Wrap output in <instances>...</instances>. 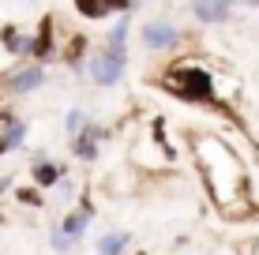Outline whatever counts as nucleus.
Here are the masks:
<instances>
[{
	"label": "nucleus",
	"instance_id": "obj_14",
	"mask_svg": "<svg viewBox=\"0 0 259 255\" xmlns=\"http://www.w3.org/2000/svg\"><path fill=\"white\" fill-rule=\"evenodd\" d=\"M128 34H132V23H128V19L113 23L109 34H105V45H102V49H109V53H128Z\"/></svg>",
	"mask_w": 259,
	"mask_h": 255
},
{
	"label": "nucleus",
	"instance_id": "obj_15",
	"mask_svg": "<svg viewBox=\"0 0 259 255\" xmlns=\"http://www.w3.org/2000/svg\"><path fill=\"white\" fill-rule=\"evenodd\" d=\"M91 124H94V120L87 117L83 109H68V117H64V131H68V143H71V139H79V135H83V131L91 128Z\"/></svg>",
	"mask_w": 259,
	"mask_h": 255
},
{
	"label": "nucleus",
	"instance_id": "obj_5",
	"mask_svg": "<svg viewBox=\"0 0 259 255\" xmlns=\"http://www.w3.org/2000/svg\"><path fill=\"white\" fill-rule=\"evenodd\" d=\"M49 60H57V19H53V15H41L38 30H34V45H30V64L46 68Z\"/></svg>",
	"mask_w": 259,
	"mask_h": 255
},
{
	"label": "nucleus",
	"instance_id": "obj_6",
	"mask_svg": "<svg viewBox=\"0 0 259 255\" xmlns=\"http://www.w3.org/2000/svg\"><path fill=\"white\" fill-rule=\"evenodd\" d=\"M105 139H109V128H102V124H91L83 131V135L79 139H71V158H75V162H83V165H94L98 158H102V143Z\"/></svg>",
	"mask_w": 259,
	"mask_h": 255
},
{
	"label": "nucleus",
	"instance_id": "obj_24",
	"mask_svg": "<svg viewBox=\"0 0 259 255\" xmlns=\"http://www.w3.org/2000/svg\"><path fill=\"white\" fill-rule=\"evenodd\" d=\"M136 255H147V251H136Z\"/></svg>",
	"mask_w": 259,
	"mask_h": 255
},
{
	"label": "nucleus",
	"instance_id": "obj_4",
	"mask_svg": "<svg viewBox=\"0 0 259 255\" xmlns=\"http://www.w3.org/2000/svg\"><path fill=\"white\" fill-rule=\"evenodd\" d=\"M38 86H46V68L41 64H19L12 68L4 79V94L8 98H30Z\"/></svg>",
	"mask_w": 259,
	"mask_h": 255
},
{
	"label": "nucleus",
	"instance_id": "obj_20",
	"mask_svg": "<svg viewBox=\"0 0 259 255\" xmlns=\"http://www.w3.org/2000/svg\"><path fill=\"white\" fill-rule=\"evenodd\" d=\"M240 255H259V240H252V244H240Z\"/></svg>",
	"mask_w": 259,
	"mask_h": 255
},
{
	"label": "nucleus",
	"instance_id": "obj_1",
	"mask_svg": "<svg viewBox=\"0 0 259 255\" xmlns=\"http://www.w3.org/2000/svg\"><path fill=\"white\" fill-rule=\"evenodd\" d=\"M162 90H169L173 98L188 101V105H207V109L229 113L226 101H218V86H214V75L195 60H173L162 72Z\"/></svg>",
	"mask_w": 259,
	"mask_h": 255
},
{
	"label": "nucleus",
	"instance_id": "obj_11",
	"mask_svg": "<svg viewBox=\"0 0 259 255\" xmlns=\"http://www.w3.org/2000/svg\"><path fill=\"white\" fill-rule=\"evenodd\" d=\"M91 222H94V218H87L83 210H68V214L60 218V229H64V236H71V240L79 244L87 236V229H91Z\"/></svg>",
	"mask_w": 259,
	"mask_h": 255
},
{
	"label": "nucleus",
	"instance_id": "obj_12",
	"mask_svg": "<svg viewBox=\"0 0 259 255\" xmlns=\"http://www.w3.org/2000/svg\"><path fill=\"white\" fill-rule=\"evenodd\" d=\"M132 248V233H105V236H98V255H124Z\"/></svg>",
	"mask_w": 259,
	"mask_h": 255
},
{
	"label": "nucleus",
	"instance_id": "obj_8",
	"mask_svg": "<svg viewBox=\"0 0 259 255\" xmlns=\"http://www.w3.org/2000/svg\"><path fill=\"white\" fill-rule=\"evenodd\" d=\"M87 45H91V38H87V34L83 30H75V34H71V38H68V45H64V53H60V60H64V64L71 68V72H83V68L87 64H91V57H87Z\"/></svg>",
	"mask_w": 259,
	"mask_h": 255
},
{
	"label": "nucleus",
	"instance_id": "obj_21",
	"mask_svg": "<svg viewBox=\"0 0 259 255\" xmlns=\"http://www.w3.org/2000/svg\"><path fill=\"white\" fill-rule=\"evenodd\" d=\"M8 188H12V173H4V177H0V195H4Z\"/></svg>",
	"mask_w": 259,
	"mask_h": 255
},
{
	"label": "nucleus",
	"instance_id": "obj_3",
	"mask_svg": "<svg viewBox=\"0 0 259 255\" xmlns=\"http://www.w3.org/2000/svg\"><path fill=\"white\" fill-rule=\"evenodd\" d=\"M139 41L147 53H173L184 41V34H181V26L169 23V19H150V23L139 26Z\"/></svg>",
	"mask_w": 259,
	"mask_h": 255
},
{
	"label": "nucleus",
	"instance_id": "obj_10",
	"mask_svg": "<svg viewBox=\"0 0 259 255\" xmlns=\"http://www.w3.org/2000/svg\"><path fill=\"white\" fill-rule=\"evenodd\" d=\"M0 45H4L8 57H30L34 38H23L15 23H4V26H0Z\"/></svg>",
	"mask_w": 259,
	"mask_h": 255
},
{
	"label": "nucleus",
	"instance_id": "obj_16",
	"mask_svg": "<svg viewBox=\"0 0 259 255\" xmlns=\"http://www.w3.org/2000/svg\"><path fill=\"white\" fill-rule=\"evenodd\" d=\"M15 203L23 207H46V195H41V188H34V184H23V188H15Z\"/></svg>",
	"mask_w": 259,
	"mask_h": 255
},
{
	"label": "nucleus",
	"instance_id": "obj_13",
	"mask_svg": "<svg viewBox=\"0 0 259 255\" xmlns=\"http://www.w3.org/2000/svg\"><path fill=\"white\" fill-rule=\"evenodd\" d=\"M75 15H83V19H109L113 12V0H75Z\"/></svg>",
	"mask_w": 259,
	"mask_h": 255
},
{
	"label": "nucleus",
	"instance_id": "obj_19",
	"mask_svg": "<svg viewBox=\"0 0 259 255\" xmlns=\"http://www.w3.org/2000/svg\"><path fill=\"white\" fill-rule=\"evenodd\" d=\"M75 210H83L87 218H94V214H98V207H94V199H91V188L79 191V207H75Z\"/></svg>",
	"mask_w": 259,
	"mask_h": 255
},
{
	"label": "nucleus",
	"instance_id": "obj_2",
	"mask_svg": "<svg viewBox=\"0 0 259 255\" xmlns=\"http://www.w3.org/2000/svg\"><path fill=\"white\" fill-rule=\"evenodd\" d=\"M124 72H128V53H109V49H98L87 64V75H91L94 86H117Z\"/></svg>",
	"mask_w": 259,
	"mask_h": 255
},
{
	"label": "nucleus",
	"instance_id": "obj_18",
	"mask_svg": "<svg viewBox=\"0 0 259 255\" xmlns=\"http://www.w3.org/2000/svg\"><path fill=\"white\" fill-rule=\"evenodd\" d=\"M49 244H53V251H57V255H68L71 248H75V240H71V236H64V229H60V222L53 225V236H49Z\"/></svg>",
	"mask_w": 259,
	"mask_h": 255
},
{
	"label": "nucleus",
	"instance_id": "obj_22",
	"mask_svg": "<svg viewBox=\"0 0 259 255\" xmlns=\"http://www.w3.org/2000/svg\"><path fill=\"white\" fill-rule=\"evenodd\" d=\"M8 154V143H4V135H0V158H4Z\"/></svg>",
	"mask_w": 259,
	"mask_h": 255
},
{
	"label": "nucleus",
	"instance_id": "obj_17",
	"mask_svg": "<svg viewBox=\"0 0 259 255\" xmlns=\"http://www.w3.org/2000/svg\"><path fill=\"white\" fill-rule=\"evenodd\" d=\"M26 131H30V124H26V120L12 124L8 131H0V135H4V143H8V150H23V143H26Z\"/></svg>",
	"mask_w": 259,
	"mask_h": 255
},
{
	"label": "nucleus",
	"instance_id": "obj_23",
	"mask_svg": "<svg viewBox=\"0 0 259 255\" xmlns=\"http://www.w3.org/2000/svg\"><path fill=\"white\" fill-rule=\"evenodd\" d=\"M4 98H8V94H4V90H0V101H4Z\"/></svg>",
	"mask_w": 259,
	"mask_h": 255
},
{
	"label": "nucleus",
	"instance_id": "obj_9",
	"mask_svg": "<svg viewBox=\"0 0 259 255\" xmlns=\"http://www.w3.org/2000/svg\"><path fill=\"white\" fill-rule=\"evenodd\" d=\"M229 15H233V4H226V0H218V4H210V0L192 4V19L203 26H222V23H229Z\"/></svg>",
	"mask_w": 259,
	"mask_h": 255
},
{
	"label": "nucleus",
	"instance_id": "obj_7",
	"mask_svg": "<svg viewBox=\"0 0 259 255\" xmlns=\"http://www.w3.org/2000/svg\"><path fill=\"white\" fill-rule=\"evenodd\" d=\"M64 177H68V169L60 162H38V165H30V184L34 188H41V191H49V188H60L64 184Z\"/></svg>",
	"mask_w": 259,
	"mask_h": 255
}]
</instances>
